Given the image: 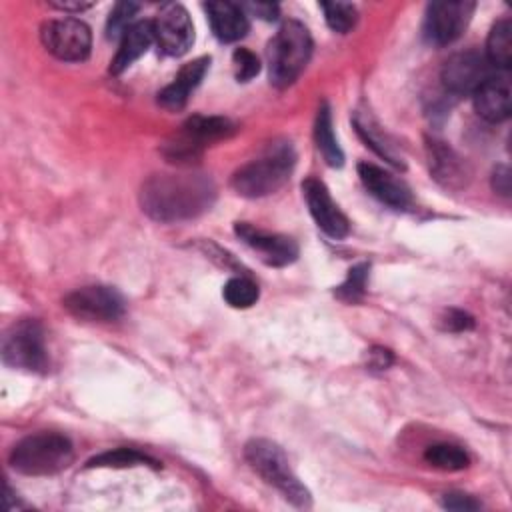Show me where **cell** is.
<instances>
[{
  "mask_svg": "<svg viewBox=\"0 0 512 512\" xmlns=\"http://www.w3.org/2000/svg\"><path fill=\"white\" fill-rule=\"evenodd\" d=\"M44 48L64 62H82L90 56L92 34L90 28L78 18L48 20L40 28Z\"/></svg>",
  "mask_w": 512,
  "mask_h": 512,
  "instance_id": "obj_8",
  "label": "cell"
},
{
  "mask_svg": "<svg viewBox=\"0 0 512 512\" xmlns=\"http://www.w3.org/2000/svg\"><path fill=\"white\" fill-rule=\"evenodd\" d=\"M368 264H358L348 270L346 280L336 288V296L344 302H356L362 298L366 290V278H368Z\"/></svg>",
  "mask_w": 512,
  "mask_h": 512,
  "instance_id": "obj_28",
  "label": "cell"
},
{
  "mask_svg": "<svg viewBox=\"0 0 512 512\" xmlns=\"http://www.w3.org/2000/svg\"><path fill=\"white\" fill-rule=\"evenodd\" d=\"M442 328L448 332H462V330H470L474 328V318L462 310H448L444 314V318L440 320Z\"/></svg>",
  "mask_w": 512,
  "mask_h": 512,
  "instance_id": "obj_31",
  "label": "cell"
},
{
  "mask_svg": "<svg viewBox=\"0 0 512 512\" xmlns=\"http://www.w3.org/2000/svg\"><path fill=\"white\" fill-rule=\"evenodd\" d=\"M302 194L306 200V206L318 224V228L328 234L334 240L346 238L350 232V222L346 214L338 208V204L332 200L326 184L318 178H306L302 182Z\"/></svg>",
  "mask_w": 512,
  "mask_h": 512,
  "instance_id": "obj_13",
  "label": "cell"
},
{
  "mask_svg": "<svg viewBox=\"0 0 512 512\" xmlns=\"http://www.w3.org/2000/svg\"><path fill=\"white\" fill-rule=\"evenodd\" d=\"M424 460L444 472H458L468 468L470 458L464 452V448L456 446V444H448V442H440V444H432L426 448L424 452Z\"/></svg>",
  "mask_w": 512,
  "mask_h": 512,
  "instance_id": "obj_24",
  "label": "cell"
},
{
  "mask_svg": "<svg viewBox=\"0 0 512 512\" xmlns=\"http://www.w3.org/2000/svg\"><path fill=\"white\" fill-rule=\"evenodd\" d=\"M136 12H138V4H134V2H118L112 8L110 16H108V24H106L108 38H118V36L122 38V34L134 24L132 18H134Z\"/></svg>",
  "mask_w": 512,
  "mask_h": 512,
  "instance_id": "obj_29",
  "label": "cell"
},
{
  "mask_svg": "<svg viewBox=\"0 0 512 512\" xmlns=\"http://www.w3.org/2000/svg\"><path fill=\"white\" fill-rule=\"evenodd\" d=\"M296 164L294 148L288 140L270 142L260 156L240 166L230 184L244 198H262L278 192L288 180Z\"/></svg>",
  "mask_w": 512,
  "mask_h": 512,
  "instance_id": "obj_2",
  "label": "cell"
},
{
  "mask_svg": "<svg viewBox=\"0 0 512 512\" xmlns=\"http://www.w3.org/2000/svg\"><path fill=\"white\" fill-rule=\"evenodd\" d=\"M510 78L506 72H492L472 94L474 110L486 122H504L510 116Z\"/></svg>",
  "mask_w": 512,
  "mask_h": 512,
  "instance_id": "obj_15",
  "label": "cell"
},
{
  "mask_svg": "<svg viewBox=\"0 0 512 512\" xmlns=\"http://www.w3.org/2000/svg\"><path fill=\"white\" fill-rule=\"evenodd\" d=\"M238 238L250 246L268 266H288L298 256V246L292 238L276 232L260 230L248 222L236 224Z\"/></svg>",
  "mask_w": 512,
  "mask_h": 512,
  "instance_id": "obj_14",
  "label": "cell"
},
{
  "mask_svg": "<svg viewBox=\"0 0 512 512\" xmlns=\"http://www.w3.org/2000/svg\"><path fill=\"white\" fill-rule=\"evenodd\" d=\"M210 68V58L202 56L196 58L180 68V72L174 76V80L158 94V104L166 110H182L190 98V94L198 88L202 78L206 76Z\"/></svg>",
  "mask_w": 512,
  "mask_h": 512,
  "instance_id": "obj_17",
  "label": "cell"
},
{
  "mask_svg": "<svg viewBox=\"0 0 512 512\" xmlns=\"http://www.w3.org/2000/svg\"><path fill=\"white\" fill-rule=\"evenodd\" d=\"M354 126L358 130V134L362 136V140L366 142V146H370L378 156H382L384 160H388L394 166H402V158L394 152V144L388 140V136L370 120V116H356L354 118Z\"/></svg>",
  "mask_w": 512,
  "mask_h": 512,
  "instance_id": "obj_23",
  "label": "cell"
},
{
  "mask_svg": "<svg viewBox=\"0 0 512 512\" xmlns=\"http://www.w3.org/2000/svg\"><path fill=\"white\" fill-rule=\"evenodd\" d=\"M476 4L468 0L430 2L424 16V38L434 46L452 44L466 30Z\"/></svg>",
  "mask_w": 512,
  "mask_h": 512,
  "instance_id": "obj_9",
  "label": "cell"
},
{
  "mask_svg": "<svg viewBox=\"0 0 512 512\" xmlns=\"http://www.w3.org/2000/svg\"><path fill=\"white\" fill-rule=\"evenodd\" d=\"M428 158L432 176L446 188H462L470 178L468 164L446 142L428 140Z\"/></svg>",
  "mask_w": 512,
  "mask_h": 512,
  "instance_id": "obj_18",
  "label": "cell"
},
{
  "mask_svg": "<svg viewBox=\"0 0 512 512\" xmlns=\"http://www.w3.org/2000/svg\"><path fill=\"white\" fill-rule=\"evenodd\" d=\"M154 42L166 56H182L194 42V24L182 4H166L152 20Z\"/></svg>",
  "mask_w": 512,
  "mask_h": 512,
  "instance_id": "obj_11",
  "label": "cell"
},
{
  "mask_svg": "<svg viewBox=\"0 0 512 512\" xmlns=\"http://www.w3.org/2000/svg\"><path fill=\"white\" fill-rule=\"evenodd\" d=\"M52 6L64 12H80L84 8H90L92 4L90 2H52Z\"/></svg>",
  "mask_w": 512,
  "mask_h": 512,
  "instance_id": "obj_36",
  "label": "cell"
},
{
  "mask_svg": "<svg viewBox=\"0 0 512 512\" xmlns=\"http://www.w3.org/2000/svg\"><path fill=\"white\" fill-rule=\"evenodd\" d=\"M154 42V26L150 20H136L120 38L118 52L110 64V70L114 74L124 72L130 68Z\"/></svg>",
  "mask_w": 512,
  "mask_h": 512,
  "instance_id": "obj_20",
  "label": "cell"
},
{
  "mask_svg": "<svg viewBox=\"0 0 512 512\" xmlns=\"http://www.w3.org/2000/svg\"><path fill=\"white\" fill-rule=\"evenodd\" d=\"M2 360L6 366L26 372H46L50 362L40 322L20 320L14 324L2 340Z\"/></svg>",
  "mask_w": 512,
  "mask_h": 512,
  "instance_id": "obj_7",
  "label": "cell"
},
{
  "mask_svg": "<svg viewBox=\"0 0 512 512\" xmlns=\"http://www.w3.org/2000/svg\"><path fill=\"white\" fill-rule=\"evenodd\" d=\"M222 296L232 308H250L256 304L260 290H258L256 282H252L250 278L234 276L224 284Z\"/></svg>",
  "mask_w": 512,
  "mask_h": 512,
  "instance_id": "obj_26",
  "label": "cell"
},
{
  "mask_svg": "<svg viewBox=\"0 0 512 512\" xmlns=\"http://www.w3.org/2000/svg\"><path fill=\"white\" fill-rule=\"evenodd\" d=\"M214 200V180L194 170L152 174L140 188V206L156 222L198 218L212 208Z\"/></svg>",
  "mask_w": 512,
  "mask_h": 512,
  "instance_id": "obj_1",
  "label": "cell"
},
{
  "mask_svg": "<svg viewBox=\"0 0 512 512\" xmlns=\"http://www.w3.org/2000/svg\"><path fill=\"white\" fill-rule=\"evenodd\" d=\"M142 464H150L154 468H158L160 464L156 460H152L146 454H140L136 450L130 448H116L110 452H102L98 456H94L92 460H88V466H98V468H126V466H142Z\"/></svg>",
  "mask_w": 512,
  "mask_h": 512,
  "instance_id": "obj_25",
  "label": "cell"
},
{
  "mask_svg": "<svg viewBox=\"0 0 512 512\" xmlns=\"http://www.w3.org/2000/svg\"><path fill=\"white\" fill-rule=\"evenodd\" d=\"M358 176H360L362 184L366 186V190L374 198H378L382 204H386L394 210H404L410 206V202H412L410 188L400 178L386 172L384 168H380L376 164L360 162Z\"/></svg>",
  "mask_w": 512,
  "mask_h": 512,
  "instance_id": "obj_16",
  "label": "cell"
},
{
  "mask_svg": "<svg viewBox=\"0 0 512 512\" xmlns=\"http://www.w3.org/2000/svg\"><path fill=\"white\" fill-rule=\"evenodd\" d=\"M244 10H250L252 14L264 18V20H274L278 16V6L270 4V2H252V4H244Z\"/></svg>",
  "mask_w": 512,
  "mask_h": 512,
  "instance_id": "obj_34",
  "label": "cell"
},
{
  "mask_svg": "<svg viewBox=\"0 0 512 512\" xmlns=\"http://www.w3.org/2000/svg\"><path fill=\"white\" fill-rule=\"evenodd\" d=\"M312 54L308 28L298 20H286L268 44V78L276 88H288L306 68Z\"/></svg>",
  "mask_w": 512,
  "mask_h": 512,
  "instance_id": "obj_3",
  "label": "cell"
},
{
  "mask_svg": "<svg viewBox=\"0 0 512 512\" xmlns=\"http://www.w3.org/2000/svg\"><path fill=\"white\" fill-rule=\"evenodd\" d=\"M244 456L252 470L274 486L294 506H310V492L294 474L284 450L266 438H252L244 446Z\"/></svg>",
  "mask_w": 512,
  "mask_h": 512,
  "instance_id": "obj_5",
  "label": "cell"
},
{
  "mask_svg": "<svg viewBox=\"0 0 512 512\" xmlns=\"http://www.w3.org/2000/svg\"><path fill=\"white\" fill-rule=\"evenodd\" d=\"M74 460L72 442L58 432H36L10 452V466L26 476H50L66 470Z\"/></svg>",
  "mask_w": 512,
  "mask_h": 512,
  "instance_id": "obj_4",
  "label": "cell"
},
{
  "mask_svg": "<svg viewBox=\"0 0 512 512\" xmlns=\"http://www.w3.org/2000/svg\"><path fill=\"white\" fill-rule=\"evenodd\" d=\"M314 140L316 146L320 150V154L324 156L326 164L340 168L344 164V154L338 146V140L334 136V128H332V114L326 102L320 104L318 114H316V122H314Z\"/></svg>",
  "mask_w": 512,
  "mask_h": 512,
  "instance_id": "obj_22",
  "label": "cell"
},
{
  "mask_svg": "<svg viewBox=\"0 0 512 512\" xmlns=\"http://www.w3.org/2000/svg\"><path fill=\"white\" fill-rule=\"evenodd\" d=\"M492 74L486 56L476 50L452 54L442 66V84L452 94H474V90Z\"/></svg>",
  "mask_w": 512,
  "mask_h": 512,
  "instance_id": "obj_12",
  "label": "cell"
},
{
  "mask_svg": "<svg viewBox=\"0 0 512 512\" xmlns=\"http://www.w3.org/2000/svg\"><path fill=\"white\" fill-rule=\"evenodd\" d=\"M214 36L220 42H236L246 36L250 24L248 14L240 4L234 2H208L204 4Z\"/></svg>",
  "mask_w": 512,
  "mask_h": 512,
  "instance_id": "obj_19",
  "label": "cell"
},
{
  "mask_svg": "<svg viewBox=\"0 0 512 512\" xmlns=\"http://www.w3.org/2000/svg\"><path fill=\"white\" fill-rule=\"evenodd\" d=\"M486 60L494 70L506 72L512 62V22L508 18L498 20L486 40Z\"/></svg>",
  "mask_w": 512,
  "mask_h": 512,
  "instance_id": "obj_21",
  "label": "cell"
},
{
  "mask_svg": "<svg viewBox=\"0 0 512 512\" xmlns=\"http://www.w3.org/2000/svg\"><path fill=\"white\" fill-rule=\"evenodd\" d=\"M492 188L502 194L508 196L510 194V170L506 164H498L492 172Z\"/></svg>",
  "mask_w": 512,
  "mask_h": 512,
  "instance_id": "obj_33",
  "label": "cell"
},
{
  "mask_svg": "<svg viewBox=\"0 0 512 512\" xmlns=\"http://www.w3.org/2000/svg\"><path fill=\"white\" fill-rule=\"evenodd\" d=\"M232 60H234L236 78L240 82H248V80H252L260 72V60L256 58V54H252L246 48H236Z\"/></svg>",
  "mask_w": 512,
  "mask_h": 512,
  "instance_id": "obj_30",
  "label": "cell"
},
{
  "mask_svg": "<svg viewBox=\"0 0 512 512\" xmlns=\"http://www.w3.org/2000/svg\"><path fill=\"white\" fill-rule=\"evenodd\" d=\"M64 308L88 322H112L124 314V298L110 286H82L64 298Z\"/></svg>",
  "mask_w": 512,
  "mask_h": 512,
  "instance_id": "obj_10",
  "label": "cell"
},
{
  "mask_svg": "<svg viewBox=\"0 0 512 512\" xmlns=\"http://www.w3.org/2000/svg\"><path fill=\"white\" fill-rule=\"evenodd\" d=\"M390 362H392L390 350H386V348H372L370 350V366L372 368L384 370V368L390 366Z\"/></svg>",
  "mask_w": 512,
  "mask_h": 512,
  "instance_id": "obj_35",
  "label": "cell"
},
{
  "mask_svg": "<svg viewBox=\"0 0 512 512\" xmlns=\"http://www.w3.org/2000/svg\"><path fill=\"white\" fill-rule=\"evenodd\" d=\"M442 506L448 508V510H458V512H464V510H478L480 508V502L474 500L472 496L468 494H462V492H450V494H444L442 498Z\"/></svg>",
  "mask_w": 512,
  "mask_h": 512,
  "instance_id": "obj_32",
  "label": "cell"
},
{
  "mask_svg": "<svg viewBox=\"0 0 512 512\" xmlns=\"http://www.w3.org/2000/svg\"><path fill=\"white\" fill-rule=\"evenodd\" d=\"M236 132V124L222 116H192L164 144V154L170 162H188L202 154L206 146L228 138Z\"/></svg>",
  "mask_w": 512,
  "mask_h": 512,
  "instance_id": "obj_6",
  "label": "cell"
},
{
  "mask_svg": "<svg viewBox=\"0 0 512 512\" xmlns=\"http://www.w3.org/2000/svg\"><path fill=\"white\" fill-rule=\"evenodd\" d=\"M320 8L324 12L326 24L338 34L350 32L358 22V10L350 2H322Z\"/></svg>",
  "mask_w": 512,
  "mask_h": 512,
  "instance_id": "obj_27",
  "label": "cell"
}]
</instances>
